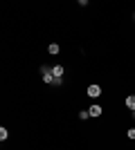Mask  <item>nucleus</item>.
<instances>
[{
  "instance_id": "6",
  "label": "nucleus",
  "mask_w": 135,
  "mask_h": 150,
  "mask_svg": "<svg viewBox=\"0 0 135 150\" xmlns=\"http://www.w3.org/2000/svg\"><path fill=\"white\" fill-rule=\"evenodd\" d=\"M79 119H81V121L90 119V112H88V110H81V112H79Z\"/></svg>"
},
{
  "instance_id": "5",
  "label": "nucleus",
  "mask_w": 135,
  "mask_h": 150,
  "mask_svg": "<svg viewBox=\"0 0 135 150\" xmlns=\"http://www.w3.org/2000/svg\"><path fill=\"white\" fill-rule=\"evenodd\" d=\"M59 50H61V47H59V43H52L50 47H47V52H50V54H59Z\"/></svg>"
},
{
  "instance_id": "8",
  "label": "nucleus",
  "mask_w": 135,
  "mask_h": 150,
  "mask_svg": "<svg viewBox=\"0 0 135 150\" xmlns=\"http://www.w3.org/2000/svg\"><path fill=\"white\" fill-rule=\"evenodd\" d=\"M126 137H129V139H135V128H131V130L126 132Z\"/></svg>"
},
{
  "instance_id": "2",
  "label": "nucleus",
  "mask_w": 135,
  "mask_h": 150,
  "mask_svg": "<svg viewBox=\"0 0 135 150\" xmlns=\"http://www.w3.org/2000/svg\"><path fill=\"white\" fill-rule=\"evenodd\" d=\"M88 112H90V117H95V119H97V117H101V105H97V103H92Z\"/></svg>"
},
{
  "instance_id": "9",
  "label": "nucleus",
  "mask_w": 135,
  "mask_h": 150,
  "mask_svg": "<svg viewBox=\"0 0 135 150\" xmlns=\"http://www.w3.org/2000/svg\"><path fill=\"white\" fill-rule=\"evenodd\" d=\"M133 18H135V13H133Z\"/></svg>"
},
{
  "instance_id": "3",
  "label": "nucleus",
  "mask_w": 135,
  "mask_h": 150,
  "mask_svg": "<svg viewBox=\"0 0 135 150\" xmlns=\"http://www.w3.org/2000/svg\"><path fill=\"white\" fill-rule=\"evenodd\" d=\"M63 65H54V67H52V74H54V79H61V76H63Z\"/></svg>"
},
{
  "instance_id": "7",
  "label": "nucleus",
  "mask_w": 135,
  "mask_h": 150,
  "mask_svg": "<svg viewBox=\"0 0 135 150\" xmlns=\"http://www.w3.org/2000/svg\"><path fill=\"white\" fill-rule=\"evenodd\" d=\"M7 137H9V132H7V128H0V141H5Z\"/></svg>"
},
{
  "instance_id": "4",
  "label": "nucleus",
  "mask_w": 135,
  "mask_h": 150,
  "mask_svg": "<svg viewBox=\"0 0 135 150\" xmlns=\"http://www.w3.org/2000/svg\"><path fill=\"white\" fill-rule=\"evenodd\" d=\"M124 103H126V108H129V110H133V112H135V96H133V94H131V96H126V101H124Z\"/></svg>"
},
{
  "instance_id": "1",
  "label": "nucleus",
  "mask_w": 135,
  "mask_h": 150,
  "mask_svg": "<svg viewBox=\"0 0 135 150\" xmlns=\"http://www.w3.org/2000/svg\"><path fill=\"white\" fill-rule=\"evenodd\" d=\"M101 94V88L97 85V83H92V85H88V96H92V99H97Z\"/></svg>"
}]
</instances>
